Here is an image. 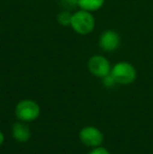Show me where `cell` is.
<instances>
[{
	"mask_svg": "<svg viewBox=\"0 0 153 154\" xmlns=\"http://www.w3.org/2000/svg\"><path fill=\"white\" fill-rule=\"evenodd\" d=\"M99 45L103 51L112 53L116 51L121 45L120 35L113 29H107L101 34L99 38Z\"/></svg>",
	"mask_w": 153,
	"mask_h": 154,
	"instance_id": "8992f818",
	"label": "cell"
},
{
	"mask_svg": "<svg viewBox=\"0 0 153 154\" xmlns=\"http://www.w3.org/2000/svg\"><path fill=\"white\" fill-rule=\"evenodd\" d=\"M102 79H103V85H104L105 87H107V88H111V87H113L115 84H118L111 73L105 75V77L102 78Z\"/></svg>",
	"mask_w": 153,
	"mask_h": 154,
	"instance_id": "30bf717a",
	"label": "cell"
},
{
	"mask_svg": "<svg viewBox=\"0 0 153 154\" xmlns=\"http://www.w3.org/2000/svg\"><path fill=\"white\" fill-rule=\"evenodd\" d=\"M87 68L89 72L96 78H104L111 71L110 63L106 57L102 55H94L90 57L87 62Z\"/></svg>",
	"mask_w": 153,
	"mask_h": 154,
	"instance_id": "5b68a950",
	"label": "cell"
},
{
	"mask_svg": "<svg viewBox=\"0 0 153 154\" xmlns=\"http://www.w3.org/2000/svg\"><path fill=\"white\" fill-rule=\"evenodd\" d=\"M3 142H4V134H3V132L0 130V146L3 144Z\"/></svg>",
	"mask_w": 153,
	"mask_h": 154,
	"instance_id": "4fadbf2b",
	"label": "cell"
},
{
	"mask_svg": "<svg viewBox=\"0 0 153 154\" xmlns=\"http://www.w3.org/2000/svg\"><path fill=\"white\" fill-rule=\"evenodd\" d=\"M12 134L14 140L19 143H27L31 138V130L25 122H17L12 127Z\"/></svg>",
	"mask_w": 153,
	"mask_h": 154,
	"instance_id": "52a82bcc",
	"label": "cell"
},
{
	"mask_svg": "<svg viewBox=\"0 0 153 154\" xmlns=\"http://www.w3.org/2000/svg\"><path fill=\"white\" fill-rule=\"evenodd\" d=\"M88 154H110L108 150H107L106 148H104V147H96V148H93L91 151H89Z\"/></svg>",
	"mask_w": 153,
	"mask_h": 154,
	"instance_id": "7c38bea8",
	"label": "cell"
},
{
	"mask_svg": "<svg viewBox=\"0 0 153 154\" xmlns=\"http://www.w3.org/2000/svg\"><path fill=\"white\" fill-rule=\"evenodd\" d=\"M72 14L68 10H63L57 15V21L62 26H70Z\"/></svg>",
	"mask_w": 153,
	"mask_h": 154,
	"instance_id": "9c48e42d",
	"label": "cell"
},
{
	"mask_svg": "<svg viewBox=\"0 0 153 154\" xmlns=\"http://www.w3.org/2000/svg\"><path fill=\"white\" fill-rule=\"evenodd\" d=\"M105 3V0H78V6L81 10L88 12H96L101 10Z\"/></svg>",
	"mask_w": 153,
	"mask_h": 154,
	"instance_id": "ba28073f",
	"label": "cell"
},
{
	"mask_svg": "<svg viewBox=\"0 0 153 154\" xmlns=\"http://www.w3.org/2000/svg\"><path fill=\"white\" fill-rule=\"evenodd\" d=\"M94 26H96V21H94V17L91 12L80 8L79 11L72 14L70 27L78 35L87 36L93 32Z\"/></svg>",
	"mask_w": 153,
	"mask_h": 154,
	"instance_id": "6da1fadb",
	"label": "cell"
},
{
	"mask_svg": "<svg viewBox=\"0 0 153 154\" xmlns=\"http://www.w3.org/2000/svg\"><path fill=\"white\" fill-rule=\"evenodd\" d=\"M60 3L64 10H72L75 6H78V0H60Z\"/></svg>",
	"mask_w": 153,
	"mask_h": 154,
	"instance_id": "8fae6325",
	"label": "cell"
},
{
	"mask_svg": "<svg viewBox=\"0 0 153 154\" xmlns=\"http://www.w3.org/2000/svg\"><path fill=\"white\" fill-rule=\"evenodd\" d=\"M40 106L33 100H22L16 105L15 114L21 122H33L40 116Z\"/></svg>",
	"mask_w": 153,
	"mask_h": 154,
	"instance_id": "3957f363",
	"label": "cell"
},
{
	"mask_svg": "<svg viewBox=\"0 0 153 154\" xmlns=\"http://www.w3.org/2000/svg\"><path fill=\"white\" fill-rule=\"evenodd\" d=\"M79 138L82 144L87 147H92V148L101 146L104 142V135L102 131L93 126H87V127L82 128L79 132Z\"/></svg>",
	"mask_w": 153,
	"mask_h": 154,
	"instance_id": "277c9868",
	"label": "cell"
},
{
	"mask_svg": "<svg viewBox=\"0 0 153 154\" xmlns=\"http://www.w3.org/2000/svg\"><path fill=\"white\" fill-rule=\"evenodd\" d=\"M110 73L115 78L118 84L121 85H129L135 81L137 77L136 69L129 62H118L111 67Z\"/></svg>",
	"mask_w": 153,
	"mask_h": 154,
	"instance_id": "7a4b0ae2",
	"label": "cell"
}]
</instances>
